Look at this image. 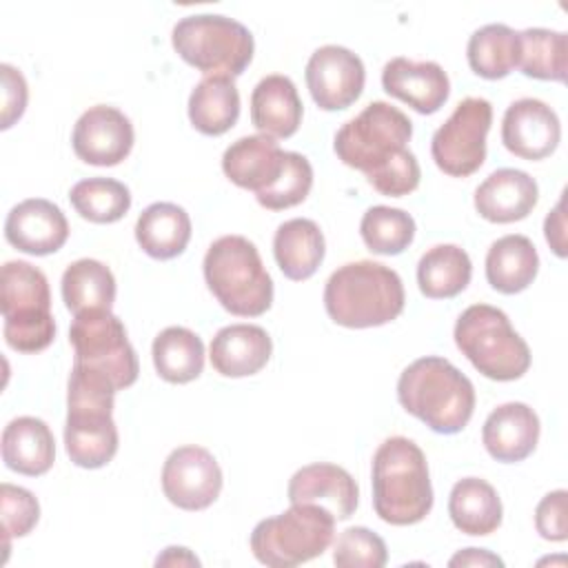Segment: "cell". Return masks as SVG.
I'll list each match as a JSON object with an SVG mask.
<instances>
[{"label": "cell", "mask_w": 568, "mask_h": 568, "mask_svg": "<svg viewBox=\"0 0 568 568\" xmlns=\"http://www.w3.org/2000/svg\"><path fill=\"white\" fill-rule=\"evenodd\" d=\"M0 75H2V118H0V129H9L16 120L22 118L29 100V87L24 75L11 67V64H0Z\"/></svg>", "instance_id": "42"}, {"label": "cell", "mask_w": 568, "mask_h": 568, "mask_svg": "<svg viewBox=\"0 0 568 568\" xmlns=\"http://www.w3.org/2000/svg\"><path fill=\"white\" fill-rule=\"evenodd\" d=\"M448 566H504V561L484 548H464L450 557Z\"/></svg>", "instance_id": "44"}, {"label": "cell", "mask_w": 568, "mask_h": 568, "mask_svg": "<svg viewBox=\"0 0 568 568\" xmlns=\"http://www.w3.org/2000/svg\"><path fill=\"white\" fill-rule=\"evenodd\" d=\"M519 31L501 22L479 27L466 44L468 67L486 80H501L519 64Z\"/></svg>", "instance_id": "33"}, {"label": "cell", "mask_w": 568, "mask_h": 568, "mask_svg": "<svg viewBox=\"0 0 568 568\" xmlns=\"http://www.w3.org/2000/svg\"><path fill=\"white\" fill-rule=\"evenodd\" d=\"M544 235L557 257H566V215H564V197L555 204V209L544 220Z\"/></svg>", "instance_id": "43"}, {"label": "cell", "mask_w": 568, "mask_h": 568, "mask_svg": "<svg viewBox=\"0 0 568 568\" xmlns=\"http://www.w3.org/2000/svg\"><path fill=\"white\" fill-rule=\"evenodd\" d=\"M135 240L149 257L173 260L191 240V217L173 202H153L135 222Z\"/></svg>", "instance_id": "28"}, {"label": "cell", "mask_w": 568, "mask_h": 568, "mask_svg": "<svg viewBox=\"0 0 568 568\" xmlns=\"http://www.w3.org/2000/svg\"><path fill=\"white\" fill-rule=\"evenodd\" d=\"M113 384L82 366H73L67 390L64 448L80 468H102L118 453V426L113 422Z\"/></svg>", "instance_id": "4"}, {"label": "cell", "mask_w": 568, "mask_h": 568, "mask_svg": "<svg viewBox=\"0 0 568 568\" xmlns=\"http://www.w3.org/2000/svg\"><path fill=\"white\" fill-rule=\"evenodd\" d=\"M335 535V517L315 504H291L282 515L262 519L251 532L255 559L273 568H291L320 557Z\"/></svg>", "instance_id": "10"}, {"label": "cell", "mask_w": 568, "mask_h": 568, "mask_svg": "<svg viewBox=\"0 0 568 568\" xmlns=\"http://www.w3.org/2000/svg\"><path fill=\"white\" fill-rule=\"evenodd\" d=\"M0 513H2V532L4 550L13 537H24L33 530L40 519V504L31 490L4 481L0 486Z\"/></svg>", "instance_id": "40"}, {"label": "cell", "mask_w": 568, "mask_h": 568, "mask_svg": "<svg viewBox=\"0 0 568 568\" xmlns=\"http://www.w3.org/2000/svg\"><path fill=\"white\" fill-rule=\"evenodd\" d=\"M153 366L169 384H189L204 368V344L184 326H166L151 346Z\"/></svg>", "instance_id": "34"}, {"label": "cell", "mask_w": 568, "mask_h": 568, "mask_svg": "<svg viewBox=\"0 0 568 568\" xmlns=\"http://www.w3.org/2000/svg\"><path fill=\"white\" fill-rule=\"evenodd\" d=\"M373 508L390 526L422 521L433 508V486L424 450L395 435L379 444L371 468Z\"/></svg>", "instance_id": "2"}, {"label": "cell", "mask_w": 568, "mask_h": 568, "mask_svg": "<svg viewBox=\"0 0 568 568\" xmlns=\"http://www.w3.org/2000/svg\"><path fill=\"white\" fill-rule=\"evenodd\" d=\"M4 342L18 353H40L55 337L47 275L29 262H4L0 275Z\"/></svg>", "instance_id": "7"}, {"label": "cell", "mask_w": 568, "mask_h": 568, "mask_svg": "<svg viewBox=\"0 0 568 568\" xmlns=\"http://www.w3.org/2000/svg\"><path fill=\"white\" fill-rule=\"evenodd\" d=\"M561 124L557 113L537 98L515 100L501 120L504 146L521 160H544L559 146Z\"/></svg>", "instance_id": "16"}, {"label": "cell", "mask_w": 568, "mask_h": 568, "mask_svg": "<svg viewBox=\"0 0 568 568\" xmlns=\"http://www.w3.org/2000/svg\"><path fill=\"white\" fill-rule=\"evenodd\" d=\"M406 293L402 277L386 264L359 260L331 273L324 286L328 317L346 328H371L397 320Z\"/></svg>", "instance_id": "3"}, {"label": "cell", "mask_w": 568, "mask_h": 568, "mask_svg": "<svg viewBox=\"0 0 568 568\" xmlns=\"http://www.w3.org/2000/svg\"><path fill=\"white\" fill-rule=\"evenodd\" d=\"M304 75L313 102L324 111L348 109L362 95L366 82L362 58L339 44L315 49Z\"/></svg>", "instance_id": "13"}, {"label": "cell", "mask_w": 568, "mask_h": 568, "mask_svg": "<svg viewBox=\"0 0 568 568\" xmlns=\"http://www.w3.org/2000/svg\"><path fill=\"white\" fill-rule=\"evenodd\" d=\"M2 462L27 477L49 473L55 462V439L47 422L31 415L11 419L2 430Z\"/></svg>", "instance_id": "25"}, {"label": "cell", "mask_w": 568, "mask_h": 568, "mask_svg": "<svg viewBox=\"0 0 568 568\" xmlns=\"http://www.w3.org/2000/svg\"><path fill=\"white\" fill-rule=\"evenodd\" d=\"M382 87L388 95L406 102L417 113H437L450 95L446 71L433 60H410L397 55L382 69Z\"/></svg>", "instance_id": "18"}, {"label": "cell", "mask_w": 568, "mask_h": 568, "mask_svg": "<svg viewBox=\"0 0 568 568\" xmlns=\"http://www.w3.org/2000/svg\"><path fill=\"white\" fill-rule=\"evenodd\" d=\"M222 468L202 446L175 448L162 466L164 497L182 510L209 508L222 490Z\"/></svg>", "instance_id": "14"}, {"label": "cell", "mask_w": 568, "mask_h": 568, "mask_svg": "<svg viewBox=\"0 0 568 568\" xmlns=\"http://www.w3.org/2000/svg\"><path fill=\"white\" fill-rule=\"evenodd\" d=\"M539 271V255L530 237L510 233L495 240L486 253V280L504 293L515 295L526 291Z\"/></svg>", "instance_id": "27"}, {"label": "cell", "mask_w": 568, "mask_h": 568, "mask_svg": "<svg viewBox=\"0 0 568 568\" xmlns=\"http://www.w3.org/2000/svg\"><path fill=\"white\" fill-rule=\"evenodd\" d=\"M413 138V122L388 102H371L335 133L337 158L368 178L397 160Z\"/></svg>", "instance_id": "9"}, {"label": "cell", "mask_w": 568, "mask_h": 568, "mask_svg": "<svg viewBox=\"0 0 568 568\" xmlns=\"http://www.w3.org/2000/svg\"><path fill=\"white\" fill-rule=\"evenodd\" d=\"M519 69L535 80L566 82L568 40L564 31L530 27L519 31Z\"/></svg>", "instance_id": "35"}, {"label": "cell", "mask_w": 568, "mask_h": 568, "mask_svg": "<svg viewBox=\"0 0 568 568\" xmlns=\"http://www.w3.org/2000/svg\"><path fill=\"white\" fill-rule=\"evenodd\" d=\"M324 253V235L313 220L293 217L277 226L273 237V255L284 277L293 282L308 280L320 268Z\"/></svg>", "instance_id": "26"}, {"label": "cell", "mask_w": 568, "mask_h": 568, "mask_svg": "<svg viewBox=\"0 0 568 568\" xmlns=\"http://www.w3.org/2000/svg\"><path fill=\"white\" fill-rule=\"evenodd\" d=\"M273 353L268 333L257 324H229L211 339L209 357L222 377H248L260 373Z\"/></svg>", "instance_id": "23"}, {"label": "cell", "mask_w": 568, "mask_h": 568, "mask_svg": "<svg viewBox=\"0 0 568 568\" xmlns=\"http://www.w3.org/2000/svg\"><path fill=\"white\" fill-rule=\"evenodd\" d=\"M448 515L464 535L484 537L501 526L504 508L497 490L486 479L464 477L450 490Z\"/></svg>", "instance_id": "29"}, {"label": "cell", "mask_w": 568, "mask_h": 568, "mask_svg": "<svg viewBox=\"0 0 568 568\" xmlns=\"http://www.w3.org/2000/svg\"><path fill=\"white\" fill-rule=\"evenodd\" d=\"M359 233L368 251L377 255H399L415 240V220L402 209L379 204L362 215Z\"/></svg>", "instance_id": "37"}, {"label": "cell", "mask_w": 568, "mask_h": 568, "mask_svg": "<svg viewBox=\"0 0 568 568\" xmlns=\"http://www.w3.org/2000/svg\"><path fill=\"white\" fill-rule=\"evenodd\" d=\"M209 291L224 311L240 317H257L273 304V280L262 257L244 235L217 237L202 262Z\"/></svg>", "instance_id": "5"}, {"label": "cell", "mask_w": 568, "mask_h": 568, "mask_svg": "<svg viewBox=\"0 0 568 568\" xmlns=\"http://www.w3.org/2000/svg\"><path fill=\"white\" fill-rule=\"evenodd\" d=\"M155 566H200V559L189 548L169 546L158 555Z\"/></svg>", "instance_id": "45"}, {"label": "cell", "mask_w": 568, "mask_h": 568, "mask_svg": "<svg viewBox=\"0 0 568 568\" xmlns=\"http://www.w3.org/2000/svg\"><path fill=\"white\" fill-rule=\"evenodd\" d=\"M69 200L80 217L93 224H111L131 209L129 189L113 178H89L71 186Z\"/></svg>", "instance_id": "36"}, {"label": "cell", "mask_w": 568, "mask_h": 568, "mask_svg": "<svg viewBox=\"0 0 568 568\" xmlns=\"http://www.w3.org/2000/svg\"><path fill=\"white\" fill-rule=\"evenodd\" d=\"M493 124V106L486 98H464L448 120L433 133L430 153L439 171L450 178H468L486 160V135Z\"/></svg>", "instance_id": "12"}, {"label": "cell", "mask_w": 568, "mask_h": 568, "mask_svg": "<svg viewBox=\"0 0 568 568\" xmlns=\"http://www.w3.org/2000/svg\"><path fill=\"white\" fill-rule=\"evenodd\" d=\"M171 42L186 64L206 75H242L255 51L251 31L222 13H195L178 20Z\"/></svg>", "instance_id": "8"}, {"label": "cell", "mask_w": 568, "mask_h": 568, "mask_svg": "<svg viewBox=\"0 0 568 568\" xmlns=\"http://www.w3.org/2000/svg\"><path fill=\"white\" fill-rule=\"evenodd\" d=\"M286 497L291 504H315L342 521L355 513L359 488L346 468L320 462L293 473Z\"/></svg>", "instance_id": "19"}, {"label": "cell", "mask_w": 568, "mask_h": 568, "mask_svg": "<svg viewBox=\"0 0 568 568\" xmlns=\"http://www.w3.org/2000/svg\"><path fill=\"white\" fill-rule=\"evenodd\" d=\"M60 291L64 306L73 315L87 311H111L115 302V277L106 264L82 257L64 268Z\"/></svg>", "instance_id": "31"}, {"label": "cell", "mask_w": 568, "mask_h": 568, "mask_svg": "<svg viewBox=\"0 0 568 568\" xmlns=\"http://www.w3.org/2000/svg\"><path fill=\"white\" fill-rule=\"evenodd\" d=\"M4 237L11 246L29 255H51L69 237V222L58 204L44 197L18 202L4 220Z\"/></svg>", "instance_id": "17"}, {"label": "cell", "mask_w": 568, "mask_h": 568, "mask_svg": "<svg viewBox=\"0 0 568 568\" xmlns=\"http://www.w3.org/2000/svg\"><path fill=\"white\" fill-rule=\"evenodd\" d=\"M73 366H82L106 377L115 390L135 384L140 366L126 337V328L111 311H87L73 315L69 328Z\"/></svg>", "instance_id": "11"}, {"label": "cell", "mask_w": 568, "mask_h": 568, "mask_svg": "<svg viewBox=\"0 0 568 568\" xmlns=\"http://www.w3.org/2000/svg\"><path fill=\"white\" fill-rule=\"evenodd\" d=\"M284 155L286 151L280 149L275 138L264 133L244 135L226 146L222 171L235 186L257 195L277 182L284 169Z\"/></svg>", "instance_id": "21"}, {"label": "cell", "mask_w": 568, "mask_h": 568, "mask_svg": "<svg viewBox=\"0 0 568 568\" xmlns=\"http://www.w3.org/2000/svg\"><path fill=\"white\" fill-rule=\"evenodd\" d=\"M539 417L528 404L506 402L486 417L481 442L493 459L517 464L532 455L539 442Z\"/></svg>", "instance_id": "20"}, {"label": "cell", "mask_w": 568, "mask_h": 568, "mask_svg": "<svg viewBox=\"0 0 568 568\" xmlns=\"http://www.w3.org/2000/svg\"><path fill=\"white\" fill-rule=\"evenodd\" d=\"M397 399L406 413L439 435L464 430L475 410L473 382L437 355L419 357L402 371Z\"/></svg>", "instance_id": "1"}, {"label": "cell", "mask_w": 568, "mask_h": 568, "mask_svg": "<svg viewBox=\"0 0 568 568\" xmlns=\"http://www.w3.org/2000/svg\"><path fill=\"white\" fill-rule=\"evenodd\" d=\"M304 115V104L288 75L271 73L251 93V122L268 138H291Z\"/></svg>", "instance_id": "24"}, {"label": "cell", "mask_w": 568, "mask_h": 568, "mask_svg": "<svg viewBox=\"0 0 568 568\" xmlns=\"http://www.w3.org/2000/svg\"><path fill=\"white\" fill-rule=\"evenodd\" d=\"M133 124L115 106H89L75 122L71 144L75 155L93 166H115L133 149Z\"/></svg>", "instance_id": "15"}, {"label": "cell", "mask_w": 568, "mask_h": 568, "mask_svg": "<svg viewBox=\"0 0 568 568\" xmlns=\"http://www.w3.org/2000/svg\"><path fill=\"white\" fill-rule=\"evenodd\" d=\"M455 344L488 379L513 382L530 368V348L508 315L490 304L468 306L455 322Z\"/></svg>", "instance_id": "6"}, {"label": "cell", "mask_w": 568, "mask_h": 568, "mask_svg": "<svg viewBox=\"0 0 568 568\" xmlns=\"http://www.w3.org/2000/svg\"><path fill=\"white\" fill-rule=\"evenodd\" d=\"M539 200L535 178L519 169H497L475 189L477 213L495 224L519 222L530 215Z\"/></svg>", "instance_id": "22"}, {"label": "cell", "mask_w": 568, "mask_h": 568, "mask_svg": "<svg viewBox=\"0 0 568 568\" xmlns=\"http://www.w3.org/2000/svg\"><path fill=\"white\" fill-rule=\"evenodd\" d=\"M566 497L564 488L552 490L541 497L535 508V528L548 541H566L568 521H566Z\"/></svg>", "instance_id": "41"}, {"label": "cell", "mask_w": 568, "mask_h": 568, "mask_svg": "<svg viewBox=\"0 0 568 568\" xmlns=\"http://www.w3.org/2000/svg\"><path fill=\"white\" fill-rule=\"evenodd\" d=\"M473 277V262L457 244H437L417 262L419 291L430 300H450L459 295Z\"/></svg>", "instance_id": "32"}, {"label": "cell", "mask_w": 568, "mask_h": 568, "mask_svg": "<svg viewBox=\"0 0 568 568\" xmlns=\"http://www.w3.org/2000/svg\"><path fill=\"white\" fill-rule=\"evenodd\" d=\"M313 186V166L311 162L295 151H286L282 175L273 186L257 193L255 200L268 211H284L297 206L306 200Z\"/></svg>", "instance_id": "38"}, {"label": "cell", "mask_w": 568, "mask_h": 568, "mask_svg": "<svg viewBox=\"0 0 568 568\" xmlns=\"http://www.w3.org/2000/svg\"><path fill=\"white\" fill-rule=\"evenodd\" d=\"M240 118V93L229 75L202 78L189 95V120L204 135L226 133Z\"/></svg>", "instance_id": "30"}, {"label": "cell", "mask_w": 568, "mask_h": 568, "mask_svg": "<svg viewBox=\"0 0 568 568\" xmlns=\"http://www.w3.org/2000/svg\"><path fill=\"white\" fill-rule=\"evenodd\" d=\"M333 561L339 568H382L388 561V550L377 532L364 526H353L337 537Z\"/></svg>", "instance_id": "39"}]
</instances>
